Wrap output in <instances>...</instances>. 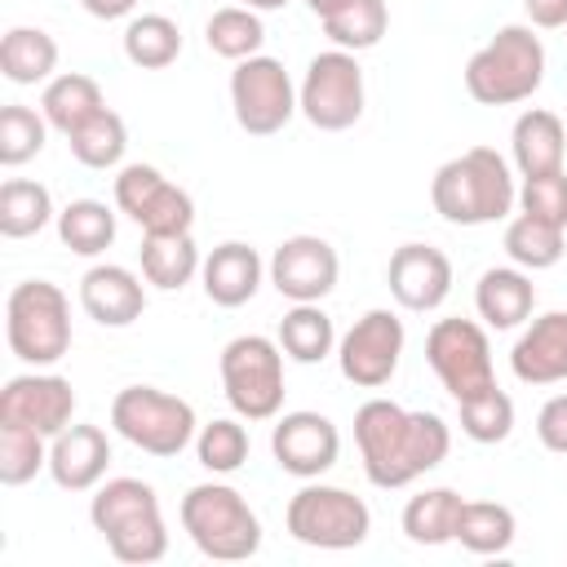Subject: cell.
Segmentation results:
<instances>
[{"label": "cell", "instance_id": "6da1fadb", "mask_svg": "<svg viewBox=\"0 0 567 567\" xmlns=\"http://www.w3.org/2000/svg\"><path fill=\"white\" fill-rule=\"evenodd\" d=\"M354 443L372 487H408L452 447V430L439 412H408L394 399H368L354 412Z\"/></svg>", "mask_w": 567, "mask_h": 567}, {"label": "cell", "instance_id": "7a4b0ae2", "mask_svg": "<svg viewBox=\"0 0 567 567\" xmlns=\"http://www.w3.org/2000/svg\"><path fill=\"white\" fill-rule=\"evenodd\" d=\"M430 204L452 226H487L514 213L518 186L505 155H496L492 146H470L456 159L439 164L430 182Z\"/></svg>", "mask_w": 567, "mask_h": 567}, {"label": "cell", "instance_id": "3957f363", "mask_svg": "<svg viewBox=\"0 0 567 567\" xmlns=\"http://www.w3.org/2000/svg\"><path fill=\"white\" fill-rule=\"evenodd\" d=\"M89 523L120 563H159L168 554V527L159 496L142 478H106L89 501Z\"/></svg>", "mask_w": 567, "mask_h": 567}, {"label": "cell", "instance_id": "277c9868", "mask_svg": "<svg viewBox=\"0 0 567 567\" xmlns=\"http://www.w3.org/2000/svg\"><path fill=\"white\" fill-rule=\"evenodd\" d=\"M545 84V44L532 27H501L470 62H465V93L483 106H514L527 102Z\"/></svg>", "mask_w": 567, "mask_h": 567}, {"label": "cell", "instance_id": "5b68a950", "mask_svg": "<svg viewBox=\"0 0 567 567\" xmlns=\"http://www.w3.org/2000/svg\"><path fill=\"white\" fill-rule=\"evenodd\" d=\"M182 527L204 558L244 563L261 549V518L230 483H195L182 496Z\"/></svg>", "mask_w": 567, "mask_h": 567}, {"label": "cell", "instance_id": "8992f818", "mask_svg": "<svg viewBox=\"0 0 567 567\" xmlns=\"http://www.w3.org/2000/svg\"><path fill=\"white\" fill-rule=\"evenodd\" d=\"M4 337L9 350L31 363L49 368L71 350V301L58 284L49 279H22L13 284L4 301Z\"/></svg>", "mask_w": 567, "mask_h": 567}, {"label": "cell", "instance_id": "52a82bcc", "mask_svg": "<svg viewBox=\"0 0 567 567\" xmlns=\"http://www.w3.org/2000/svg\"><path fill=\"white\" fill-rule=\"evenodd\" d=\"M221 390L235 416L270 421L284 408V350L261 332H244L221 350Z\"/></svg>", "mask_w": 567, "mask_h": 567}, {"label": "cell", "instance_id": "ba28073f", "mask_svg": "<svg viewBox=\"0 0 567 567\" xmlns=\"http://www.w3.org/2000/svg\"><path fill=\"white\" fill-rule=\"evenodd\" d=\"M111 425L120 439H128L151 456H177L199 430L195 408L155 385H124L111 399Z\"/></svg>", "mask_w": 567, "mask_h": 567}, {"label": "cell", "instance_id": "9c48e42d", "mask_svg": "<svg viewBox=\"0 0 567 567\" xmlns=\"http://www.w3.org/2000/svg\"><path fill=\"white\" fill-rule=\"evenodd\" d=\"M284 523H288V536L310 549H354L372 532V509L346 487L306 478V487L288 501Z\"/></svg>", "mask_w": 567, "mask_h": 567}, {"label": "cell", "instance_id": "30bf717a", "mask_svg": "<svg viewBox=\"0 0 567 567\" xmlns=\"http://www.w3.org/2000/svg\"><path fill=\"white\" fill-rule=\"evenodd\" d=\"M297 106L323 133H341V128L359 124V115H363V66H359V58L346 53V49L315 53L310 66H306V80L297 89Z\"/></svg>", "mask_w": 567, "mask_h": 567}, {"label": "cell", "instance_id": "8fae6325", "mask_svg": "<svg viewBox=\"0 0 567 567\" xmlns=\"http://www.w3.org/2000/svg\"><path fill=\"white\" fill-rule=\"evenodd\" d=\"M230 106H235V124L252 137H270L279 133L301 106H297V84L284 71L279 58L252 53L244 62H235L230 71Z\"/></svg>", "mask_w": 567, "mask_h": 567}, {"label": "cell", "instance_id": "7c38bea8", "mask_svg": "<svg viewBox=\"0 0 567 567\" xmlns=\"http://www.w3.org/2000/svg\"><path fill=\"white\" fill-rule=\"evenodd\" d=\"M425 359L439 372L443 390L461 403L487 385H496L492 372V341L474 319H439L425 332Z\"/></svg>", "mask_w": 567, "mask_h": 567}, {"label": "cell", "instance_id": "4fadbf2b", "mask_svg": "<svg viewBox=\"0 0 567 567\" xmlns=\"http://www.w3.org/2000/svg\"><path fill=\"white\" fill-rule=\"evenodd\" d=\"M115 204H120V213H128L142 226V235H190V226H195V199L151 164L120 168Z\"/></svg>", "mask_w": 567, "mask_h": 567}, {"label": "cell", "instance_id": "5bb4252c", "mask_svg": "<svg viewBox=\"0 0 567 567\" xmlns=\"http://www.w3.org/2000/svg\"><path fill=\"white\" fill-rule=\"evenodd\" d=\"M403 354V319L394 310H368L337 341V368L359 390H381L399 372Z\"/></svg>", "mask_w": 567, "mask_h": 567}, {"label": "cell", "instance_id": "9a60e30c", "mask_svg": "<svg viewBox=\"0 0 567 567\" xmlns=\"http://www.w3.org/2000/svg\"><path fill=\"white\" fill-rule=\"evenodd\" d=\"M270 284L288 301H323L337 288L341 257L319 235H292L270 252Z\"/></svg>", "mask_w": 567, "mask_h": 567}, {"label": "cell", "instance_id": "2e32d148", "mask_svg": "<svg viewBox=\"0 0 567 567\" xmlns=\"http://www.w3.org/2000/svg\"><path fill=\"white\" fill-rule=\"evenodd\" d=\"M71 416H75V390L58 372H22V377H9L0 390V421L31 425L44 439L62 434Z\"/></svg>", "mask_w": 567, "mask_h": 567}, {"label": "cell", "instance_id": "e0dca14e", "mask_svg": "<svg viewBox=\"0 0 567 567\" xmlns=\"http://www.w3.org/2000/svg\"><path fill=\"white\" fill-rule=\"evenodd\" d=\"M270 452L284 474L319 478L341 456V430L323 412H284L270 430Z\"/></svg>", "mask_w": 567, "mask_h": 567}, {"label": "cell", "instance_id": "ac0fdd59", "mask_svg": "<svg viewBox=\"0 0 567 567\" xmlns=\"http://www.w3.org/2000/svg\"><path fill=\"white\" fill-rule=\"evenodd\" d=\"M385 284H390V297L403 310L425 315V310H439L447 301V292H452V261L434 244H399L390 252Z\"/></svg>", "mask_w": 567, "mask_h": 567}, {"label": "cell", "instance_id": "d6986e66", "mask_svg": "<svg viewBox=\"0 0 567 567\" xmlns=\"http://www.w3.org/2000/svg\"><path fill=\"white\" fill-rule=\"evenodd\" d=\"M111 439L102 425H66L49 443V474L62 492H93L106 478Z\"/></svg>", "mask_w": 567, "mask_h": 567}, {"label": "cell", "instance_id": "ffe728a7", "mask_svg": "<svg viewBox=\"0 0 567 567\" xmlns=\"http://www.w3.org/2000/svg\"><path fill=\"white\" fill-rule=\"evenodd\" d=\"M80 306L102 328H128L146 310V288L128 266H89L80 279Z\"/></svg>", "mask_w": 567, "mask_h": 567}, {"label": "cell", "instance_id": "44dd1931", "mask_svg": "<svg viewBox=\"0 0 567 567\" xmlns=\"http://www.w3.org/2000/svg\"><path fill=\"white\" fill-rule=\"evenodd\" d=\"M509 368L523 385L567 381V310H549L532 319L509 350Z\"/></svg>", "mask_w": 567, "mask_h": 567}, {"label": "cell", "instance_id": "7402d4cb", "mask_svg": "<svg viewBox=\"0 0 567 567\" xmlns=\"http://www.w3.org/2000/svg\"><path fill=\"white\" fill-rule=\"evenodd\" d=\"M261 275H266V261L257 257L252 244H239V239H226L217 244L204 266H199V279H204V297L221 310H235L244 301L257 297L261 288Z\"/></svg>", "mask_w": 567, "mask_h": 567}, {"label": "cell", "instance_id": "603a6c76", "mask_svg": "<svg viewBox=\"0 0 567 567\" xmlns=\"http://www.w3.org/2000/svg\"><path fill=\"white\" fill-rule=\"evenodd\" d=\"M509 151H514V168L523 177H540V173H558L563 168V155H567V124L545 111V106H532L514 120L509 128Z\"/></svg>", "mask_w": 567, "mask_h": 567}, {"label": "cell", "instance_id": "cb8c5ba5", "mask_svg": "<svg viewBox=\"0 0 567 567\" xmlns=\"http://www.w3.org/2000/svg\"><path fill=\"white\" fill-rule=\"evenodd\" d=\"M474 310L487 328H518L523 319H532L536 310V288H532V275L523 266H492L478 275V288H474Z\"/></svg>", "mask_w": 567, "mask_h": 567}, {"label": "cell", "instance_id": "d4e9b609", "mask_svg": "<svg viewBox=\"0 0 567 567\" xmlns=\"http://www.w3.org/2000/svg\"><path fill=\"white\" fill-rule=\"evenodd\" d=\"M40 111L49 120V128L58 133H75L80 124H89L97 111H106V97H102V84L84 71H66V75H53L40 93Z\"/></svg>", "mask_w": 567, "mask_h": 567}, {"label": "cell", "instance_id": "484cf974", "mask_svg": "<svg viewBox=\"0 0 567 567\" xmlns=\"http://www.w3.org/2000/svg\"><path fill=\"white\" fill-rule=\"evenodd\" d=\"M0 71L9 84H49L58 71V40L40 27H9L0 40Z\"/></svg>", "mask_w": 567, "mask_h": 567}, {"label": "cell", "instance_id": "4316f807", "mask_svg": "<svg viewBox=\"0 0 567 567\" xmlns=\"http://www.w3.org/2000/svg\"><path fill=\"white\" fill-rule=\"evenodd\" d=\"M137 257H142L146 284H155L159 292L186 288L199 275V266H204V257H199V248H195L190 235H142Z\"/></svg>", "mask_w": 567, "mask_h": 567}, {"label": "cell", "instance_id": "83f0119b", "mask_svg": "<svg viewBox=\"0 0 567 567\" xmlns=\"http://www.w3.org/2000/svg\"><path fill=\"white\" fill-rule=\"evenodd\" d=\"M461 492L452 487H425L408 496L403 505V536L412 545H447L456 540V518H461Z\"/></svg>", "mask_w": 567, "mask_h": 567}, {"label": "cell", "instance_id": "f1b7e54d", "mask_svg": "<svg viewBox=\"0 0 567 567\" xmlns=\"http://www.w3.org/2000/svg\"><path fill=\"white\" fill-rule=\"evenodd\" d=\"M337 346V328L319 301H292V310L279 319V350L292 363H319Z\"/></svg>", "mask_w": 567, "mask_h": 567}, {"label": "cell", "instance_id": "f546056e", "mask_svg": "<svg viewBox=\"0 0 567 567\" xmlns=\"http://www.w3.org/2000/svg\"><path fill=\"white\" fill-rule=\"evenodd\" d=\"M182 53V27L168 13H137L124 27V58L142 71H164Z\"/></svg>", "mask_w": 567, "mask_h": 567}, {"label": "cell", "instance_id": "4dcf8cb0", "mask_svg": "<svg viewBox=\"0 0 567 567\" xmlns=\"http://www.w3.org/2000/svg\"><path fill=\"white\" fill-rule=\"evenodd\" d=\"M514 509L501 505V501H465L461 505V518H456V540L461 549L487 558V554H505L514 545Z\"/></svg>", "mask_w": 567, "mask_h": 567}, {"label": "cell", "instance_id": "1f68e13d", "mask_svg": "<svg viewBox=\"0 0 567 567\" xmlns=\"http://www.w3.org/2000/svg\"><path fill=\"white\" fill-rule=\"evenodd\" d=\"M563 235H567L563 226H554V221L532 217V213L518 208V217H509V226H505V252L523 270H549L567 252L563 248Z\"/></svg>", "mask_w": 567, "mask_h": 567}, {"label": "cell", "instance_id": "d6a6232c", "mask_svg": "<svg viewBox=\"0 0 567 567\" xmlns=\"http://www.w3.org/2000/svg\"><path fill=\"white\" fill-rule=\"evenodd\" d=\"M204 40L217 58L226 62H244L252 53H261L266 44V27H261V13L257 9H244V4H221L213 9V18L204 22Z\"/></svg>", "mask_w": 567, "mask_h": 567}, {"label": "cell", "instance_id": "836d02e7", "mask_svg": "<svg viewBox=\"0 0 567 567\" xmlns=\"http://www.w3.org/2000/svg\"><path fill=\"white\" fill-rule=\"evenodd\" d=\"M53 221V195L40 182L27 177H9L0 186V235L4 239H27L40 235Z\"/></svg>", "mask_w": 567, "mask_h": 567}, {"label": "cell", "instance_id": "e575fe53", "mask_svg": "<svg viewBox=\"0 0 567 567\" xmlns=\"http://www.w3.org/2000/svg\"><path fill=\"white\" fill-rule=\"evenodd\" d=\"M58 239L75 257H97L115 244V213L102 199H71L58 213Z\"/></svg>", "mask_w": 567, "mask_h": 567}, {"label": "cell", "instance_id": "d590c367", "mask_svg": "<svg viewBox=\"0 0 567 567\" xmlns=\"http://www.w3.org/2000/svg\"><path fill=\"white\" fill-rule=\"evenodd\" d=\"M385 27H390L385 0H350L346 9H337V13L323 18V35H328L337 49H346V53H359V49L381 44Z\"/></svg>", "mask_w": 567, "mask_h": 567}, {"label": "cell", "instance_id": "8d00e7d4", "mask_svg": "<svg viewBox=\"0 0 567 567\" xmlns=\"http://www.w3.org/2000/svg\"><path fill=\"white\" fill-rule=\"evenodd\" d=\"M66 146H71V155H75L84 168H115V164L124 159L128 128H124V120L106 106V111H97L89 124H80V128L66 137Z\"/></svg>", "mask_w": 567, "mask_h": 567}, {"label": "cell", "instance_id": "74e56055", "mask_svg": "<svg viewBox=\"0 0 567 567\" xmlns=\"http://www.w3.org/2000/svg\"><path fill=\"white\" fill-rule=\"evenodd\" d=\"M456 412H461V434L474 443H505L514 434V399L501 385L461 399Z\"/></svg>", "mask_w": 567, "mask_h": 567}, {"label": "cell", "instance_id": "f35d334b", "mask_svg": "<svg viewBox=\"0 0 567 567\" xmlns=\"http://www.w3.org/2000/svg\"><path fill=\"white\" fill-rule=\"evenodd\" d=\"M40 470H49L44 434L31 430V425L0 421V483H4V487H22V483H31Z\"/></svg>", "mask_w": 567, "mask_h": 567}, {"label": "cell", "instance_id": "ab89813d", "mask_svg": "<svg viewBox=\"0 0 567 567\" xmlns=\"http://www.w3.org/2000/svg\"><path fill=\"white\" fill-rule=\"evenodd\" d=\"M44 137H49L44 111H31L22 102H9L0 111V164L4 168H18V164L35 159L44 151Z\"/></svg>", "mask_w": 567, "mask_h": 567}, {"label": "cell", "instance_id": "60d3db41", "mask_svg": "<svg viewBox=\"0 0 567 567\" xmlns=\"http://www.w3.org/2000/svg\"><path fill=\"white\" fill-rule=\"evenodd\" d=\"M248 430L235 421V416H217L208 425H199L195 434V456L208 474H235L244 461H248Z\"/></svg>", "mask_w": 567, "mask_h": 567}, {"label": "cell", "instance_id": "b9f144b4", "mask_svg": "<svg viewBox=\"0 0 567 567\" xmlns=\"http://www.w3.org/2000/svg\"><path fill=\"white\" fill-rule=\"evenodd\" d=\"M518 208L567 230V173L558 168V173L523 177V186H518Z\"/></svg>", "mask_w": 567, "mask_h": 567}, {"label": "cell", "instance_id": "7bdbcfd3", "mask_svg": "<svg viewBox=\"0 0 567 567\" xmlns=\"http://www.w3.org/2000/svg\"><path fill=\"white\" fill-rule=\"evenodd\" d=\"M536 439H540L549 452L567 456V394L545 399V408L536 412Z\"/></svg>", "mask_w": 567, "mask_h": 567}, {"label": "cell", "instance_id": "ee69618b", "mask_svg": "<svg viewBox=\"0 0 567 567\" xmlns=\"http://www.w3.org/2000/svg\"><path fill=\"white\" fill-rule=\"evenodd\" d=\"M523 9L532 18V27H545V31L567 27V0H523Z\"/></svg>", "mask_w": 567, "mask_h": 567}, {"label": "cell", "instance_id": "f6af8a7d", "mask_svg": "<svg viewBox=\"0 0 567 567\" xmlns=\"http://www.w3.org/2000/svg\"><path fill=\"white\" fill-rule=\"evenodd\" d=\"M93 18H102V22H115V18H128L133 9H137V0H80Z\"/></svg>", "mask_w": 567, "mask_h": 567}, {"label": "cell", "instance_id": "bcb514c9", "mask_svg": "<svg viewBox=\"0 0 567 567\" xmlns=\"http://www.w3.org/2000/svg\"><path fill=\"white\" fill-rule=\"evenodd\" d=\"M306 4H310V9H315V13H319V22H323V18H328V13H337V9H346V4H350V0H306Z\"/></svg>", "mask_w": 567, "mask_h": 567}, {"label": "cell", "instance_id": "7dc6e473", "mask_svg": "<svg viewBox=\"0 0 567 567\" xmlns=\"http://www.w3.org/2000/svg\"><path fill=\"white\" fill-rule=\"evenodd\" d=\"M235 4H244V9H257V13H270V9H284L288 0H235Z\"/></svg>", "mask_w": 567, "mask_h": 567}]
</instances>
